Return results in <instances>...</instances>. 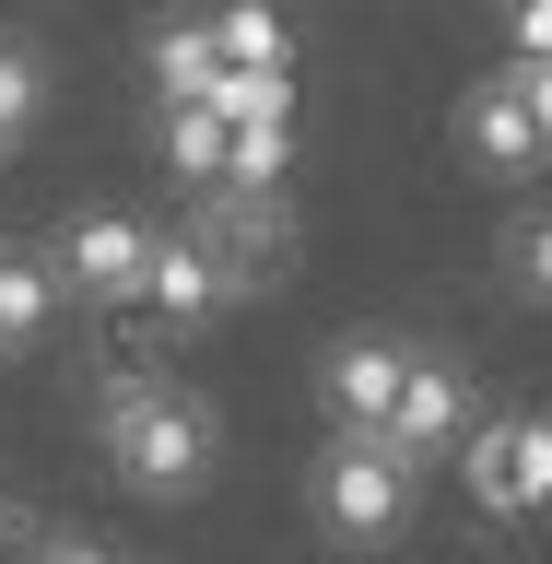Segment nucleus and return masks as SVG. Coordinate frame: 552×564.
I'll return each instance as SVG.
<instances>
[{
  "label": "nucleus",
  "mask_w": 552,
  "mask_h": 564,
  "mask_svg": "<svg viewBox=\"0 0 552 564\" xmlns=\"http://www.w3.org/2000/svg\"><path fill=\"white\" fill-rule=\"evenodd\" d=\"M106 447H118V470H130L141 494H201L224 423H212V400H188V388H165V377H118L106 388Z\"/></svg>",
  "instance_id": "obj_1"
},
{
  "label": "nucleus",
  "mask_w": 552,
  "mask_h": 564,
  "mask_svg": "<svg viewBox=\"0 0 552 564\" xmlns=\"http://www.w3.org/2000/svg\"><path fill=\"white\" fill-rule=\"evenodd\" d=\"M306 494H317V518L342 529V541H388V529L412 518V458L388 447V435H329Z\"/></svg>",
  "instance_id": "obj_2"
},
{
  "label": "nucleus",
  "mask_w": 552,
  "mask_h": 564,
  "mask_svg": "<svg viewBox=\"0 0 552 564\" xmlns=\"http://www.w3.org/2000/svg\"><path fill=\"white\" fill-rule=\"evenodd\" d=\"M153 259H165V236H153L141 212H71L59 247H47V271H59L71 294H141Z\"/></svg>",
  "instance_id": "obj_3"
},
{
  "label": "nucleus",
  "mask_w": 552,
  "mask_h": 564,
  "mask_svg": "<svg viewBox=\"0 0 552 564\" xmlns=\"http://www.w3.org/2000/svg\"><path fill=\"white\" fill-rule=\"evenodd\" d=\"M400 388H412V341H388V329H342L317 365V400L342 412V435H388Z\"/></svg>",
  "instance_id": "obj_4"
},
{
  "label": "nucleus",
  "mask_w": 552,
  "mask_h": 564,
  "mask_svg": "<svg viewBox=\"0 0 552 564\" xmlns=\"http://www.w3.org/2000/svg\"><path fill=\"white\" fill-rule=\"evenodd\" d=\"M470 400H483V388H470V365H458V352H412V388H400V412H388V447L423 470L447 435H483V423H470Z\"/></svg>",
  "instance_id": "obj_5"
},
{
  "label": "nucleus",
  "mask_w": 552,
  "mask_h": 564,
  "mask_svg": "<svg viewBox=\"0 0 552 564\" xmlns=\"http://www.w3.org/2000/svg\"><path fill=\"white\" fill-rule=\"evenodd\" d=\"M458 141L483 153V165H541V118H529V95H518V70H483L470 95H458Z\"/></svg>",
  "instance_id": "obj_6"
},
{
  "label": "nucleus",
  "mask_w": 552,
  "mask_h": 564,
  "mask_svg": "<svg viewBox=\"0 0 552 564\" xmlns=\"http://www.w3.org/2000/svg\"><path fill=\"white\" fill-rule=\"evenodd\" d=\"M224 294H236V282H224V259H212L201 236H165V259H153V282H141V306L165 317V329H188V317H212Z\"/></svg>",
  "instance_id": "obj_7"
},
{
  "label": "nucleus",
  "mask_w": 552,
  "mask_h": 564,
  "mask_svg": "<svg viewBox=\"0 0 552 564\" xmlns=\"http://www.w3.org/2000/svg\"><path fill=\"white\" fill-rule=\"evenodd\" d=\"M201 247L224 259V282L247 294V282L282 259V212H271V200H247V188H224V200H212V224H201Z\"/></svg>",
  "instance_id": "obj_8"
},
{
  "label": "nucleus",
  "mask_w": 552,
  "mask_h": 564,
  "mask_svg": "<svg viewBox=\"0 0 552 564\" xmlns=\"http://www.w3.org/2000/svg\"><path fill=\"white\" fill-rule=\"evenodd\" d=\"M141 59H153L165 106H201L212 83H224V35H212V24H153V35H141Z\"/></svg>",
  "instance_id": "obj_9"
},
{
  "label": "nucleus",
  "mask_w": 552,
  "mask_h": 564,
  "mask_svg": "<svg viewBox=\"0 0 552 564\" xmlns=\"http://www.w3.org/2000/svg\"><path fill=\"white\" fill-rule=\"evenodd\" d=\"M153 141H165V165L201 176V188H224V165H236V130H224L212 106H165V118H153Z\"/></svg>",
  "instance_id": "obj_10"
},
{
  "label": "nucleus",
  "mask_w": 552,
  "mask_h": 564,
  "mask_svg": "<svg viewBox=\"0 0 552 564\" xmlns=\"http://www.w3.org/2000/svg\"><path fill=\"white\" fill-rule=\"evenodd\" d=\"M470 494H483L494 518H518V506H529V458H518V412H506V423H483V435H470Z\"/></svg>",
  "instance_id": "obj_11"
},
{
  "label": "nucleus",
  "mask_w": 552,
  "mask_h": 564,
  "mask_svg": "<svg viewBox=\"0 0 552 564\" xmlns=\"http://www.w3.org/2000/svg\"><path fill=\"white\" fill-rule=\"evenodd\" d=\"M47 306H59V271H47V259H24V247H0V341H35V329H47Z\"/></svg>",
  "instance_id": "obj_12"
},
{
  "label": "nucleus",
  "mask_w": 552,
  "mask_h": 564,
  "mask_svg": "<svg viewBox=\"0 0 552 564\" xmlns=\"http://www.w3.org/2000/svg\"><path fill=\"white\" fill-rule=\"evenodd\" d=\"M224 70H282L294 59V35H282V12H259V0H236V12H224Z\"/></svg>",
  "instance_id": "obj_13"
},
{
  "label": "nucleus",
  "mask_w": 552,
  "mask_h": 564,
  "mask_svg": "<svg viewBox=\"0 0 552 564\" xmlns=\"http://www.w3.org/2000/svg\"><path fill=\"white\" fill-rule=\"evenodd\" d=\"M506 282H518V294H552V200L506 212Z\"/></svg>",
  "instance_id": "obj_14"
},
{
  "label": "nucleus",
  "mask_w": 552,
  "mask_h": 564,
  "mask_svg": "<svg viewBox=\"0 0 552 564\" xmlns=\"http://www.w3.org/2000/svg\"><path fill=\"white\" fill-rule=\"evenodd\" d=\"M35 95H47V70H35V47L24 35H0V141L35 118Z\"/></svg>",
  "instance_id": "obj_15"
},
{
  "label": "nucleus",
  "mask_w": 552,
  "mask_h": 564,
  "mask_svg": "<svg viewBox=\"0 0 552 564\" xmlns=\"http://www.w3.org/2000/svg\"><path fill=\"white\" fill-rule=\"evenodd\" d=\"M282 165H294V130H236V165H224V188H247V200H259Z\"/></svg>",
  "instance_id": "obj_16"
},
{
  "label": "nucleus",
  "mask_w": 552,
  "mask_h": 564,
  "mask_svg": "<svg viewBox=\"0 0 552 564\" xmlns=\"http://www.w3.org/2000/svg\"><path fill=\"white\" fill-rule=\"evenodd\" d=\"M506 47H518V70H552V0H518V12H506Z\"/></svg>",
  "instance_id": "obj_17"
},
{
  "label": "nucleus",
  "mask_w": 552,
  "mask_h": 564,
  "mask_svg": "<svg viewBox=\"0 0 552 564\" xmlns=\"http://www.w3.org/2000/svg\"><path fill=\"white\" fill-rule=\"evenodd\" d=\"M518 458H529V506H552V412H518Z\"/></svg>",
  "instance_id": "obj_18"
},
{
  "label": "nucleus",
  "mask_w": 552,
  "mask_h": 564,
  "mask_svg": "<svg viewBox=\"0 0 552 564\" xmlns=\"http://www.w3.org/2000/svg\"><path fill=\"white\" fill-rule=\"evenodd\" d=\"M35 564H118L106 541H83V529H59V541H35Z\"/></svg>",
  "instance_id": "obj_19"
},
{
  "label": "nucleus",
  "mask_w": 552,
  "mask_h": 564,
  "mask_svg": "<svg viewBox=\"0 0 552 564\" xmlns=\"http://www.w3.org/2000/svg\"><path fill=\"white\" fill-rule=\"evenodd\" d=\"M506 70H518V59H506ZM518 95H529V118L552 130V70H518Z\"/></svg>",
  "instance_id": "obj_20"
}]
</instances>
